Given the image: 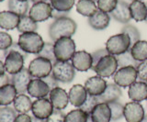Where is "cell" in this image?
<instances>
[{"label":"cell","instance_id":"cell-1","mask_svg":"<svg viewBox=\"0 0 147 122\" xmlns=\"http://www.w3.org/2000/svg\"><path fill=\"white\" fill-rule=\"evenodd\" d=\"M77 25L75 20L71 17H63L60 19H54V21L50 25L49 28V36L53 42H56L60 38L69 37L76 33Z\"/></svg>","mask_w":147,"mask_h":122},{"label":"cell","instance_id":"cell-2","mask_svg":"<svg viewBox=\"0 0 147 122\" xmlns=\"http://www.w3.org/2000/svg\"><path fill=\"white\" fill-rule=\"evenodd\" d=\"M7 55L5 59V68L6 72L10 75L16 74L24 68V62L28 53L23 52L18 43L12 44V46L7 50Z\"/></svg>","mask_w":147,"mask_h":122},{"label":"cell","instance_id":"cell-3","mask_svg":"<svg viewBox=\"0 0 147 122\" xmlns=\"http://www.w3.org/2000/svg\"><path fill=\"white\" fill-rule=\"evenodd\" d=\"M54 55L56 61L69 62L76 52V45L72 38H60L53 43Z\"/></svg>","mask_w":147,"mask_h":122},{"label":"cell","instance_id":"cell-4","mask_svg":"<svg viewBox=\"0 0 147 122\" xmlns=\"http://www.w3.org/2000/svg\"><path fill=\"white\" fill-rule=\"evenodd\" d=\"M18 44L26 53L38 54L42 50L45 42L40 34L37 32H29L20 35Z\"/></svg>","mask_w":147,"mask_h":122},{"label":"cell","instance_id":"cell-5","mask_svg":"<svg viewBox=\"0 0 147 122\" xmlns=\"http://www.w3.org/2000/svg\"><path fill=\"white\" fill-rule=\"evenodd\" d=\"M131 48V39L127 34L121 33L111 36L106 42V49L114 56L128 52Z\"/></svg>","mask_w":147,"mask_h":122},{"label":"cell","instance_id":"cell-6","mask_svg":"<svg viewBox=\"0 0 147 122\" xmlns=\"http://www.w3.org/2000/svg\"><path fill=\"white\" fill-rule=\"evenodd\" d=\"M76 71L72 62L56 61L53 64L52 74L58 82L69 84L75 79Z\"/></svg>","mask_w":147,"mask_h":122},{"label":"cell","instance_id":"cell-7","mask_svg":"<svg viewBox=\"0 0 147 122\" xmlns=\"http://www.w3.org/2000/svg\"><path fill=\"white\" fill-rule=\"evenodd\" d=\"M118 67L119 65L116 56L108 54V55L101 58L98 64L92 70L98 76H101L103 78H109L115 74L118 70Z\"/></svg>","mask_w":147,"mask_h":122},{"label":"cell","instance_id":"cell-8","mask_svg":"<svg viewBox=\"0 0 147 122\" xmlns=\"http://www.w3.org/2000/svg\"><path fill=\"white\" fill-rule=\"evenodd\" d=\"M28 69H29L32 77L43 79L52 74L53 64L48 59L37 56L30 62Z\"/></svg>","mask_w":147,"mask_h":122},{"label":"cell","instance_id":"cell-9","mask_svg":"<svg viewBox=\"0 0 147 122\" xmlns=\"http://www.w3.org/2000/svg\"><path fill=\"white\" fill-rule=\"evenodd\" d=\"M137 70L133 66L121 67L117 70L113 76L114 84H116L119 87H130L132 84L136 82Z\"/></svg>","mask_w":147,"mask_h":122},{"label":"cell","instance_id":"cell-10","mask_svg":"<svg viewBox=\"0 0 147 122\" xmlns=\"http://www.w3.org/2000/svg\"><path fill=\"white\" fill-rule=\"evenodd\" d=\"M53 9L51 4L47 2L35 3L30 7L29 16L38 23V22L46 21L50 17H53Z\"/></svg>","mask_w":147,"mask_h":122},{"label":"cell","instance_id":"cell-11","mask_svg":"<svg viewBox=\"0 0 147 122\" xmlns=\"http://www.w3.org/2000/svg\"><path fill=\"white\" fill-rule=\"evenodd\" d=\"M54 108L48 98H39L33 101L31 112L34 117L41 119H47L53 114Z\"/></svg>","mask_w":147,"mask_h":122},{"label":"cell","instance_id":"cell-12","mask_svg":"<svg viewBox=\"0 0 147 122\" xmlns=\"http://www.w3.org/2000/svg\"><path fill=\"white\" fill-rule=\"evenodd\" d=\"M144 116V108L139 102L131 101L124 105V117L127 122H142Z\"/></svg>","mask_w":147,"mask_h":122},{"label":"cell","instance_id":"cell-13","mask_svg":"<svg viewBox=\"0 0 147 122\" xmlns=\"http://www.w3.org/2000/svg\"><path fill=\"white\" fill-rule=\"evenodd\" d=\"M32 76L29 69L23 68L18 74L11 75L10 84H12L17 89L18 94H25L27 92L28 85L32 80Z\"/></svg>","mask_w":147,"mask_h":122},{"label":"cell","instance_id":"cell-14","mask_svg":"<svg viewBox=\"0 0 147 122\" xmlns=\"http://www.w3.org/2000/svg\"><path fill=\"white\" fill-rule=\"evenodd\" d=\"M72 64L76 71L86 72L92 69L93 59L91 53L86 51H78L72 58Z\"/></svg>","mask_w":147,"mask_h":122},{"label":"cell","instance_id":"cell-15","mask_svg":"<svg viewBox=\"0 0 147 122\" xmlns=\"http://www.w3.org/2000/svg\"><path fill=\"white\" fill-rule=\"evenodd\" d=\"M84 86L87 94L90 95V96L99 97L105 92L106 88L108 86V84L106 82V80L103 79V77L96 75L87 79Z\"/></svg>","mask_w":147,"mask_h":122},{"label":"cell","instance_id":"cell-16","mask_svg":"<svg viewBox=\"0 0 147 122\" xmlns=\"http://www.w3.org/2000/svg\"><path fill=\"white\" fill-rule=\"evenodd\" d=\"M49 99L54 109L58 110H63L66 108L68 104L70 103L67 92L59 86L51 90L49 94Z\"/></svg>","mask_w":147,"mask_h":122},{"label":"cell","instance_id":"cell-17","mask_svg":"<svg viewBox=\"0 0 147 122\" xmlns=\"http://www.w3.org/2000/svg\"><path fill=\"white\" fill-rule=\"evenodd\" d=\"M27 92L28 94H30V97L39 99V98H44L47 96H49V94L51 92V88L42 79L36 78L30 81V83L28 85Z\"/></svg>","mask_w":147,"mask_h":122},{"label":"cell","instance_id":"cell-18","mask_svg":"<svg viewBox=\"0 0 147 122\" xmlns=\"http://www.w3.org/2000/svg\"><path fill=\"white\" fill-rule=\"evenodd\" d=\"M87 94L85 86L82 84H74L69 90L68 97H69V102H70L74 107L80 108L83 104H84L87 98Z\"/></svg>","mask_w":147,"mask_h":122},{"label":"cell","instance_id":"cell-19","mask_svg":"<svg viewBox=\"0 0 147 122\" xmlns=\"http://www.w3.org/2000/svg\"><path fill=\"white\" fill-rule=\"evenodd\" d=\"M89 115L93 122L111 121V110L107 103H98Z\"/></svg>","mask_w":147,"mask_h":122},{"label":"cell","instance_id":"cell-20","mask_svg":"<svg viewBox=\"0 0 147 122\" xmlns=\"http://www.w3.org/2000/svg\"><path fill=\"white\" fill-rule=\"evenodd\" d=\"M112 17L123 24H128L129 21L131 19V12H130V5L124 0H119L116 8L111 12Z\"/></svg>","mask_w":147,"mask_h":122},{"label":"cell","instance_id":"cell-21","mask_svg":"<svg viewBox=\"0 0 147 122\" xmlns=\"http://www.w3.org/2000/svg\"><path fill=\"white\" fill-rule=\"evenodd\" d=\"M128 96L131 100L134 102H142L147 99V83L135 82L128 90Z\"/></svg>","mask_w":147,"mask_h":122},{"label":"cell","instance_id":"cell-22","mask_svg":"<svg viewBox=\"0 0 147 122\" xmlns=\"http://www.w3.org/2000/svg\"><path fill=\"white\" fill-rule=\"evenodd\" d=\"M87 22H88L89 26L93 29L103 30L109 27L110 22V17L108 13L98 10L93 16L88 17Z\"/></svg>","mask_w":147,"mask_h":122},{"label":"cell","instance_id":"cell-23","mask_svg":"<svg viewBox=\"0 0 147 122\" xmlns=\"http://www.w3.org/2000/svg\"><path fill=\"white\" fill-rule=\"evenodd\" d=\"M122 97V91L121 87L118 86L116 84H108V86L106 88L105 92L98 97L99 103H112L119 101V99Z\"/></svg>","mask_w":147,"mask_h":122},{"label":"cell","instance_id":"cell-24","mask_svg":"<svg viewBox=\"0 0 147 122\" xmlns=\"http://www.w3.org/2000/svg\"><path fill=\"white\" fill-rule=\"evenodd\" d=\"M20 17L9 10L0 12V28L6 30H12L16 29Z\"/></svg>","mask_w":147,"mask_h":122},{"label":"cell","instance_id":"cell-25","mask_svg":"<svg viewBox=\"0 0 147 122\" xmlns=\"http://www.w3.org/2000/svg\"><path fill=\"white\" fill-rule=\"evenodd\" d=\"M17 89L12 84H7L0 88V106L7 107L12 104L18 96Z\"/></svg>","mask_w":147,"mask_h":122},{"label":"cell","instance_id":"cell-26","mask_svg":"<svg viewBox=\"0 0 147 122\" xmlns=\"http://www.w3.org/2000/svg\"><path fill=\"white\" fill-rule=\"evenodd\" d=\"M32 104L33 102L29 96L25 94H18L15 100L13 102L14 109H15L18 114H27L31 111Z\"/></svg>","mask_w":147,"mask_h":122},{"label":"cell","instance_id":"cell-27","mask_svg":"<svg viewBox=\"0 0 147 122\" xmlns=\"http://www.w3.org/2000/svg\"><path fill=\"white\" fill-rule=\"evenodd\" d=\"M130 12L131 19L135 21H145L147 17V7L142 1H132L130 4Z\"/></svg>","mask_w":147,"mask_h":122},{"label":"cell","instance_id":"cell-28","mask_svg":"<svg viewBox=\"0 0 147 122\" xmlns=\"http://www.w3.org/2000/svg\"><path fill=\"white\" fill-rule=\"evenodd\" d=\"M131 56L137 62L147 60V40H139L130 48Z\"/></svg>","mask_w":147,"mask_h":122},{"label":"cell","instance_id":"cell-29","mask_svg":"<svg viewBox=\"0 0 147 122\" xmlns=\"http://www.w3.org/2000/svg\"><path fill=\"white\" fill-rule=\"evenodd\" d=\"M76 11L82 16L90 17L98 11V6L93 0H79L76 4Z\"/></svg>","mask_w":147,"mask_h":122},{"label":"cell","instance_id":"cell-30","mask_svg":"<svg viewBox=\"0 0 147 122\" xmlns=\"http://www.w3.org/2000/svg\"><path fill=\"white\" fill-rule=\"evenodd\" d=\"M17 29L18 30V32H20L21 34L29 33V32H36V30L38 29V24L30 16L25 15L20 17Z\"/></svg>","mask_w":147,"mask_h":122},{"label":"cell","instance_id":"cell-31","mask_svg":"<svg viewBox=\"0 0 147 122\" xmlns=\"http://www.w3.org/2000/svg\"><path fill=\"white\" fill-rule=\"evenodd\" d=\"M8 9L20 17L25 16L29 10V2H21L18 0H8Z\"/></svg>","mask_w":147,"mask_h":122},{"label":"cell","instance_id":"cell-32","mask_svg":"<svg viewBox=\"0 0 147 122\" xmlns=\"http://www.w3.org/2000/svg\"><path fill=\"white\" fill-rule=\"evenodd\" d=\"M88 116L87 113L77 108L67 113L64 117V122H86Z\"/></svg>","mask_w":147,"mask_h":122},{"label":"cell","instance_id":"cell-33","mask_svg":"<svg viewBox=\"0 0 147 122\" xmlns=\"http://www.w3.org/2000/svg\"><path fill=\"white\" fill-rule=\"evenodd\" d=\"M117 62H118V65L119 68L121 67H127V66H133L136 67L139 64V62H137L136 60L133 59V57L131 56L130 50L128 52H124L122 54H119V55L116 56Z\"/></svg>","mask_w":147,"mask_h":122},{"label":"cell","instance_id":"cell-34","mask_svg":"<svg viewBox=\"0 0 147 122\" xmlns=\"http://www.w3.org/2000/svg\"><path fill=\"white\" fill-rule=\"evenodd\" d=\"M76 0H51V6L53 10L59 12H69L74 5Z\"/></svg>","mask_w":147,"mask_h":122},{"label":"cell","instance_id":"cell-35","mask_svg":"<svg viewBox=\"0 0 147 122\" xmlns=\"http://www.w3.org/2000/svg\"><path fill=\"white\" fill-rule=\"evenodd\" d=\"M121 33L127 34L131 39V47L133 44L136 43L137 42H139L141 38V33L139 29H138L135 26H133L131 24H124V26L121 29Z\"/></svg>","mask_w":147,"mask_h":122},{"label":"cell","instance_id":"cell-36","mask_svg":"<svg viewBox=\"0 0 147 122\" xmlns=\"http://www.w3.org/2000/svg\"><path fill=\"white\" fill-rule=\"evenodd\" d=\"M18 113L10 107H0V122H15Z\"/></svg>","mask_w":147,"mask_h":122},{"label":"cell","instance_id":"cell-37","mask_svg":"<svg viewBox=\"0 0 147 122\" xmlns=\"http://www.w3.org/2000/svg\"><path fill=\"white\" fill-rule=\"evenodd\" d=\"M109 106L111 110V120L117 121L121 119L124 117V106L121 102L116 101L109 103Z\"/></svg>","mask_w":147,"mask_h":122},{"label":"cell","instance_id":"cell-38","mask_svg":"<svg viewBox=\"0 0 147 122\" xmlns=\"http://www.w3.org/2000/svg\"><path fill=\"white\" fill-rule=\"evenodd\" d=\"M37 56L48 59V60L52 62V64H53L54 62H56V58H55V55H54L53 44L52 42H45L42 50L37 54Z\"/></svg>","mask_w":147,"mask_h":122},{"label":"cell","instance_id":"cell-39","mask_svg":"<svg viewBox=\"0 0 147 122\" xmlns=\"http://www.w3.org/2000/svg\"><path fill=\"white\" fill-rule=\"evenodd\" d=\"M98 10L105 13H111L116 8L119 0H98Z\"/></svg>","mask_w":147,"mask_h":122},{"label":"cell","instance_id":"cell-40","mask_svg":"<svg viewBox=\"0 0 147 122\" xmlns=\"http://www.w3.org/2000/svg\"><path fill=\"white\" fill-rule=\"evenodd\" d=\"M99 102H98V97H94V96H90L88 95L87 96V98L86 102L83 104V106L80 107V109H82L83 111H85L87 114H90L92 112V110L94 109V107L98 105Z\"/></svg>","mask_w":147,"mask_h":122},{"label":"cell","instance_id":"cell-41","mask_svg":"<svg viewBox=\"0 0 147 122\" xmlns=\"http://www.w3.org/2000/svg\"><path fill=\"white\" fill-rule=\"evenodd\" d=\"M12 37L7 32L0 31V51H7L12 46Z\"/></svg>","mask_w":147,"mask_h":122},{"label":"cell","instance_id":"cell-42","mask_svg":"<svg viewBox=\"0 0 147 122\" xmlns=\"http://www.w3.org/2000/svg\"><path fill=\"white\" fill-rule=\"evenodd\" d=\"M137 76L142 82L147 83V60L140 62L138 66L136 67Z\"/></svg>","mask_w":147,"mask_h":122},{"label":"cell","instance_id":"cell-43","mask_svg":"<svg viewBox=\"0 0 147 122\" xmlns=\"http://www.w3.org/2000/svg\"><path fill=\"white\" fill-rule=\"evenodd\" d=\"M109 52L107 51V49H98V50H96V52H92L91 53V55H92V59H93V64H92V69L94 68V67L98 64V62H99V60L102 57L106 56V55H108Z\"/></svg>","mask_w":147,"mask_h":122},{"label":"cell","instance_id":"cell-44","mask_svg":"<svg viewBox=\"0 0 147 122\" xmlns=\"http://www.w3.org/2000/svg\"><path fill=\"white\" fill-rule=\"evenodd\" d=\"M65 115L62 110L54 109L53 114L46 119V122H64Z\"/></svg>","mask_w":147,"mask_h":122},{"label":"cell","instance_id":"cell-45","mask_svg":"<svg viewBox=\"0 0 147 122\" xmlns=\"http://www.w3.org/2000/svg\"><path fill=\"white\" fill-rule=\"evenodd\" d=\"M42 80L49 85V87L51 88V90L55 88V87H58V85H59V82L56 79H55V77L53 75V74H51L50 75H48L47 77L43 78Z\"/></svg>","mask_w":147,"mask_h":122},{"label":"cell","instance_id":"cell-46","mask_svg":"<svg viewBox=\"0 0 147 122\" xmlns=\"http://www.w3.org/2000/svg\"><path fill=\"white\" fill-rule=\"evenodd\" d=\"M15 122H31V117L28 114H18Z\"/></svg>","mask_w":147,"mask_h":122},{"label":"cell","instance_id":"cell-47","mask_svg":"<svg viewBox=\"0 0 147 122\" xmlns=\"http://www.w3.org/2000/svg\"><path fill=\"white\" fill-rule=\"evenodd\" d=\"M7 84H10V77L8 74H5L4 75L0 76V88Z\"/></svg>","mask_w":147,"mask_h":122},{"label":"cell","instance_id":"cell-48","mask_svg":"<svg viewBox=\"0 0 147 122\" xmlns=\"http://www.w3.org/2000/svg\"><path fill=\"white\" fill-rule=\"evenodd\" d=\"M67 12H59L56 10H53V17L54 19H60V17H67Z\"/></svg>","mask_w":147,"mask_h":122},{"label":"cell","instance_id":"cell-49","mask_svg":"<svg viewBox=\"0 0 147 122\" xmlns=\"http://www.w3.org/2000/svg\"><path fill=\"white\" fill-rule=\"evenodd\" d=\"M6 74V68H5V64L2 62V60H0V76L4 75Z\"/></svg>","mask_w":147,"mask_h":122},{"label":"cell","instance_id":"cell-50","mask_svg":"<svg viewBox=\"0 0 147 122\" xmlns=\"http://www.w3.org/2000/svg\"><path fill=\"white\" fill-rule=\"evenodd\" d=\"M31 122H46V119H38L34 116L31 117Z\"/></svg>","mask_w":147,"mask_h":122},{"label":"cell","instance_id":"cell-51","mask_svg":"<svg viewBox=\"0 0 147 122\" xmlns=\"http://www.w3.org/2000/svg\"><path fill=\"white\" fill-rule=\"evenodd\" d=\"M30 1L35 4V3H40V2H47L48 0H30Z\"/></svg>","mask_w":147,"mask_h":122},{"label":"cell","instance_id":"cell-52","mask_svg":"<svg viewBox=\"0 0 147 122\" xmlns=\"http://www.w3.org/2000/svg\"><path fill=\"white\" fill-rule=\"evenodd\" d=\"M142 122H147V114L144 116V119L142 120Z\"/></svg>","mask_w":147,"mask_h":122},{"label":"cell","instance_id":"cell-53","mask_svg":"<svg viewBox=\"0 0 147 122\" xmlns=\"http://www.w3.org/2000/svg\"><path fill=\"white\" fill-rule=\"evenodd\" d=\"M86 122H93L92 121V119H91V117H90V115L88 116V119H87V121Z\"/></svg>","mask_w":147,"mask_h":122},{"label":"cell","instance_id":"cell-54","mask_svg":"<svg viewBox=\"0 0 147 122\" xmlns=\"http://www.w3.org/2000/svg\"><path fill=\"white\" fill-rule=\"evenodd\" d=\"M18 1H21V2H27L28 0H18Z\"/></svg>","mask_w":147,"mask_h":122},{"label":"cell","instance_id":"cell-55","mask_svg":"<svg viewBox=\"0 0 147 122\" xmlns=\"http://www.w3.org/2000/svg\"><path fill=\"white\" fill-rule=\"evenodd\" d=\"M131 1H142V0H131Z\"/></svg>","mask_w":147,"mask_h":122},{"label":"cell","instance_id":"cell-56","mask_svg":"<svg viewBox=\"0 0 147 122\" xmlns=\"http://www.w3.org/2000/svg\"><path fill=\"white\" fill-rule=\"evenodd\" d=\"M145 5H146V7H147V2L145 3ZM145 22H146V23H147V17H146V19H145Z\"/></svg>","mask_w":147,"mask_h":122},{"label":"cell","instance_id":"cell-57","mask_svg":"<svg viewBox=\"0 0 147 122\" xmlns=\"http://www.w3.org/2000/svg\"><path fill=\"white\" fill-rule=\"evenodd\" d=\"M2 1H4V0H0V2H2Z\"/></svg>","mask_w":147,"mask_h":122},{"label":"cell","instance_id":"cell-58","mask_svg":"<svg viewBox=\"0 0 147 122\" xmlns=\"http://www.w3.org/2000/svg\"><path fill=\"white\" fill-rule=\"evenodd\" d=\"M93 1H98V0H93Z\"/></svg>","mask_w":147,"mask_h":122},{"label":"cell","instance_id":"cell-59","mask_svg":"<svg viewBox=\"0 0 147 122\" xmlns=\"http://www.w3.org/2000/svg\"><path fill=\"white\" fill-rule=\"evenodd\" d=\"M146 100H147V99H146Z\"/></svg>","mask_w":147,"mask_h":122}]
</instances>
